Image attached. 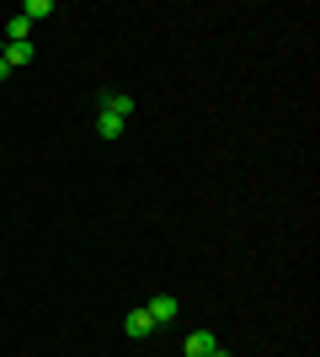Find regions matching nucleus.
<instances>
[{
    "instance_id": "nucleus-1",
    "label": "nucleus",
    "mask_w": 320,
    "mask_h": 357,
    "mask_svg": "<svg viewBox=\"0 0 320 357\" xmlns=\"http://www.w3.org/2000/svg\"><path fill=\"white\" fill-rule=\"evenodd\" d=\"M144 310H150L155 331H160V326H171V320H176V314H182V304H176V294H155L150 304H144Z\"/></svg>"
},
{
    "instance_id": "nucleus-2",
    "label": "nucleus",
    "mask_w": 320,
    "mask_h": 357,
    "mask_svg": "<svg viewBox=\"0 0 320 357\" xmlns=\"http://www.w3.org/2000/svg\"><path fill=\"white\" fill-rule=\"evenodd\" d=\"M123 331H128L134 342H144V336H155V320H150V310H144V304H139V310H128V314H123Z\"/></svg>"
},
{
    "instance_id": "nucleus-3",
    "label": "nucleus",
    "mask_w": 320,
    "mask_h": 357,
    "mask_svg": "<svg viewBox=\"0 0 320 357\" xmlns=\"http://www.w3.org/2000/svg\"><path fill=\"white\" fill-rule=\"evenodd\" d=\"M182 352L187 357H213L219 352V336H213V331H192V336L182 342Z\"/></svg>"
},
{
    "instance_id": "nucleus-4",
    "label": "nucleus",
    "mask_w": 320,
    "mask_h": 357,
    "mask_svg": "<svg viewBox=\"0 0 320 357\" xmlns=\"http://www.w3.org/2000/svg\"><path fill=\"white\" fill-rule=\"evenodd\" d=\"M96 107H102V112H112V118H123V123L134 118V96H128V91H107Z\"/></svg>"
},
{
    "instance_id": "nucleus-5",
    "label": "nucleus",
    "mask_w": 320,
    "mask_h": 357,
    "mask_svg": "<svg viewBox=\"0 0 320 357\" xmlns=\"http://www.w3.org/2000/svg\"><path fill=\"white\" fill-rule=\"evenodd\" d=\"M6 43H32V22L27 16H11V22H6Z\"/></svg>"
},
{
    "instance_id": "nucleus-6",
    "label": "nucleus",
    "mask_w": 320,
    "mask_h": 357,
    "mask_svg": "<svg viewBox=\"0 0 320 357\" xmlns=\"http://www.w3.org/2000/svg\"><path fill=\"white\" fill-rule=\"evenodd\" d=\"M123 128H128L123 118H112V112H102V107H96V134H102V139H118Z\"/></svg>"
},
{
    "instance_id": "nucleus-7",
    "label": "nucleus",
    "mask_w": 320,
    "mask_h": 357,
    "mask_svg": "<svg viewBox=\"0 0 320 357\" xmlns=\"http://www.w3.org/2000/svg\"><path fill=\"white\" fill-rule=\"evenodd\" d=\"M0 59L11 64V70H22V64H32V43H6V54Z\"/></svg>"
},
{
    "instance_id": "nucleus-8",
    "label": "nucleus",
    "mask_w": 320,
    "mask_h": 357,
    "mask_svg": "<svg viewBox=\"0 0 320 357\" xmlns=\"http://www.w3.org/2000/svg\"><path fill=\"white\" fill-rule=\"evenodd\" d=\"M22 16H27V22H43V16H54V0H27Z\"/></svg>"
},
{
    "instance_id": "nucleus-9",
    "label": "nucleus",
    "mask_w": 320,
    "mask_h": 357,
    "mask_svg": "<svg viewBox=\"0 0 320 357\" xmlns=\"http://www.w3.org/2000/svg\"><path fill=\"white\" fill-rule=\"evenodd\" d=\"M213 357H229V352H224V347H219V352H213Z\"/></svg>"
}]
</instances>
